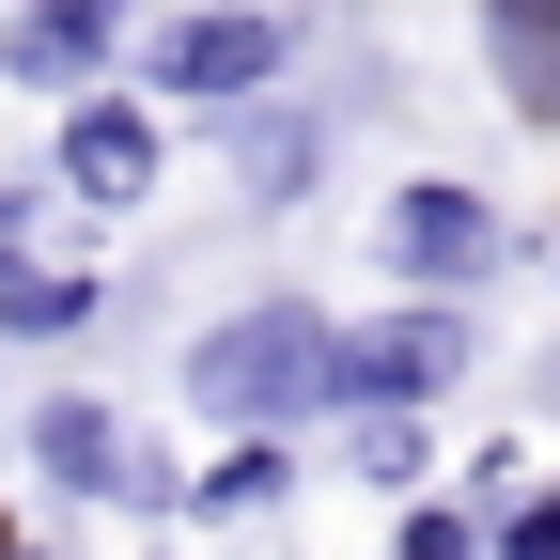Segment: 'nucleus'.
I'll list each match as a JSON object with an SVG mask.
<instances>
[{
    "label": "nucleus",
    "instance_id": "obj_11",
    "mask_svg": "<svg viewBox=\"0 0 560 560\" xmlns=\"http://www.w3.org/2000/svg\"><path fill=\"white\" fill-rule=\"evenodd\" d=\"M280 482H296V452H280V436H234L187 499H202V514H280Z\"/></svg>",
    "mask_w": 560,
    "mask_h": 560
},
{
    "label": "nucleus",
    "instance_id": "obj_3",
    "mask_svg": "<svg viewBox=\"0 0 560 560\" xmlns=\"http://www.w3.org/2000/svg\"><path fill=\"white\" fill-rule=\"evenodd\" d=\"M467 312L452 296H420V312H389V327H342L327 342V420H359V405H436L452 374H467Z\"/></svg>",
    "mask_w": 560,
    "mask_h": 560
},
{
    "label": "nucleus",
    "instance_id": "obj_9",
    "mask_svg": "<svg viewBox=\"0 0 560 560\" xmlns=\"http://www.w3.org/2000/svg\"><path fill=\"white\" fill-rule=\"evenodd\" d=\"M0 327L79 342V327H94V265H16V280H0Z\"/></svg>",
    "mask_w": 560,
    "mask_h": 560
},
{
    "label": "nucleus",
    "instance_id": "obj_14",
    "mask_svg": "<svg viewBox=\"0 0 560 560\" xmlns=\"http://www.w3.org/2000/svg\"><path fill=\"white\" fill-rule=\"evenodd\" d=\"M16 249H32V187H0V280H16Z\"/></svg>",
    "mask_w": 560,
    "mask_h": 560
},
{
    "label": "nucleus",
    "instance_id": "obj_8",
    "mask_svg": "<svg viewBox=\"0 0 560 560\" xmlns=\"http://www.w3.org/2000/svg\"><path fill=\"white\" fill-rule=\"evenodd\" d=\"M482 62H499V94L560 140V0H482Z\"/></svg>",
    "mask_w": 560,
    "mask_h": 560
},
{
    "label": "nucleus",
    "instance_id": "obj_1",
    "mask_svg": "<svg viewBox=\"0 0 560 560\" xmlns=\"http://www.w3.org/2000/svg\"><path fill=\"white\" fill-rule=\"evenodd\" d=\"M327 342H342L327 312L265 296V312L187 342V389H202V420H234V436H280V420H327Z\"/></svg>",
    "mask_w": 560,
    "mask_h": 560
},
{
    "label": "nucleus",
    "instance_id": "obj_7",
    "mask_svg": "<svg viewBox=\"0 0 560 560\" xmlns=\"http://www.w3.org/2000/svg\"><path fill=\"white\" fill-rule=\"evenodd\" d=\"M32 467L62 482V499H125V482H140V467H125V420H109L94 389H62V405H32Z\"/></svg>",
    "mask_w": 560,
    "mask_h": 560
},
{
    "label": "nucleus",
    "instance_id": "obj_4",
    "mask_svg": "<svg viewBox=\"0 0 560 560\" xmlns=\"http://www.w3.org/2000/svg\"><path fill=\"white\" fill-rule=\"evenodd\" d=\"M280 62H296V32H280L265 0H202V16L156 32V94H187V109H265Z\"/></svg>",
    "mask_w": 560,
    "mask_h": 560
},
{
    "label": "nucleus",
    "instance_id": "obj_10",
    "mask_svg": "<svg viewBox=\"0 0 560 560\" xmlns=\"http://www.w3.org/2000/svg\"><path fill=\"white\" fill-rule=\"evenodd\" d=\"M327 140H342L327 109H265V125H249V187H265V202H296V187L327 172Z\"/></svg>",
    "mask_w": 560,
    "mask_h": 560
},
{
    "label": "nucleus",
    "instance_id": "obj_12",
    "mask_svg": "<svg viewBox=\"0 0 560 560\" xmlns=\"http://www.w3.org/2000/svg\"><path fill=\"white\" fill-rule=\"evenodd\" d=\"M389 560H482V529H467V514H436V499H405V529H389Z\"/></svg>",
    "mask_w": 560,
    "mask_h": 560
},
{
    "label": "nucleus",
    "instance_id": "obj_6",
    "mask_svg": "<svg viewBox=\"0 0 560 560\" xmlns=\"http://www.w3.org/2000/svg\"><path fill=\"white\" fill-rule=\"evenodd\" d=\"M125 47V0H16L0 32V79L16 94H94V62Z\"/></svg>",
    "mask_w": 560,
    "mask_h": 560
},
{
    "label": "nucleus",
    "instance_id": "obj_13",
    "mask_svg": "<svg viewBox=\"0 0 560 560\" xmlns=\"http://www.w3.org/2000/svg\"><path fill=\"white\" fill-rule=\"evenodd\" d=\"M499 560H560V482H529V499L499 514Z\"/></svg>",
    "mask_w": 560,
    "mask_h": 560
},
{
    "label": "nucleus",
    "instance_id": "obj_2",
    "mask_svg": "<svg viewBox=\"0 0 560 560\" xmlns=\"http://www.w3.org/2000/svg\"><path fill=\"white\" fill-rule=\"evenodd\" d=\"M374 249H389V280H420V296H467V280H499V265H514V219H499L482 187L420 172V187H389Z\"/></svg>",
    "mask_w": 560,
    "mask_h": 560
},
{
    "label": "nucleus",
    "instance_id": "obj_5",
    "mask_svg": "<svg viewBox=\"0 0 560 560\" xmlns=\"http://www.w3.org/2000/svg\"><path fill=\"white\" fill-rule=\"evenodd\" d=\"M140 187H156V109H140V94H79V109H62V202L125 219Z\"/></svg>",
    "mask_w": 560,
    "mask_h": 560
}]
</instances>
